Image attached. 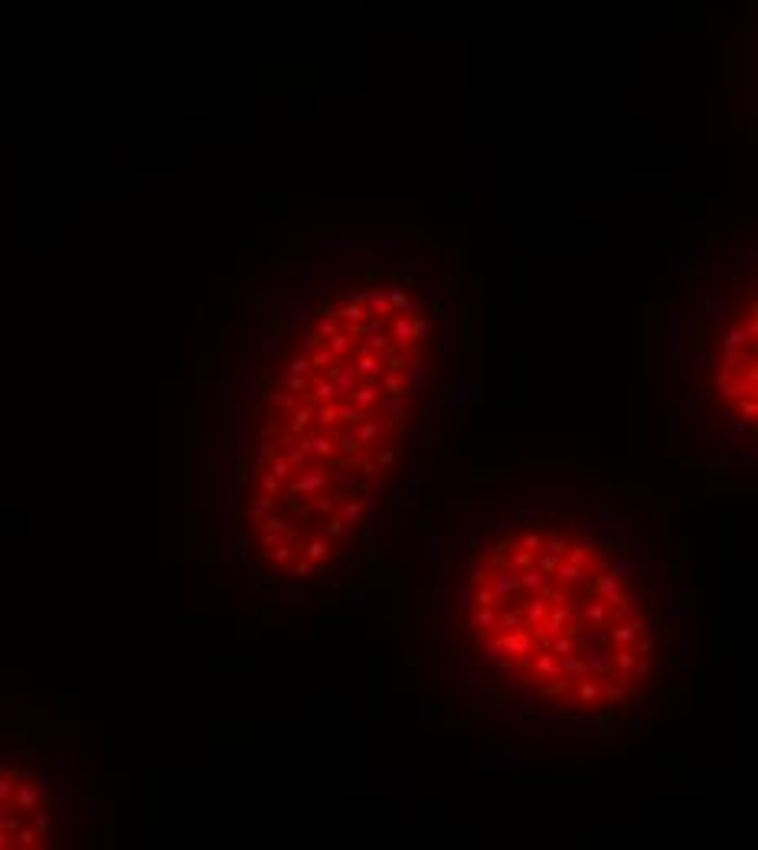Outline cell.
<instances>
[{
	"mask_svg": "<svg viewBox=\"0 0 758 850\" xmlns=\"http://www.w3.org/2000/svg\"><path fill=\"white\" fill-rule=\"evenodd\" d=\"M331 484V474L327 471H321V468H304V471H294L291 474V481L284 484L281 488V494L284 497H301V501H314L317 494L324 491Z\"/></svg>",
	"mask_w": 758,
	"mask_h": 850,
	"instance_id": "6da1fadb",
	"label": "cell"
},
{
	"mask_svg": "<svg viewBox=\"0 0 758 850\" xmlns=\"http://www.w3.org/2000/svg\"><path fill=\"white\" fill-rule=\"evenodd\" d=\"M493 641H497L500 654H510L513 661H526V658L536 651V648H533V638H530V628H526V625L513 628V632H500Z\"/></svg>",
	"mask_w": 758,
	"mask_h": 850,
	"instance_id": "7a4b0ae2",
	"label": "cell"
},
{
	"mask_svg": "<svg viewBox=\"0 0 758 850\" xmlns=\"http://www.w3.org/2000/svg\"><path fill=\"white\" fill-rule=\"evenodd\" d=\"M608 641L615 644V648H631V644L637 641V634L644 632V618L637 615V618H625V622H608Z\"/></svg>",
	"mask_w": 758,
	"mask_h": 850,
	"instance_id": "3957f363",
	"label": "cell"
},
{
	"mask_svg": "<svg viewBox=\"0 0 758 850\" xmlns=\"http://www.w3.org/2000/svg\"><path fill=\"white\" fill-rule=\"evenodd\" d=\"M716 383H719V393L729 403H736L742 396H755V379H749L745 373H726V370H719Z\"/></svg>",
	"mask_w": 758,
	"mask_h": 850,
	"instance_id": "277c9868",
	"label": "cell"
},
{
	"mask_svg": "<svg viewBox=\"0 0 758 850\" xmlns=\"http://www.w3.org/2000/svg\"><path fill=\"white\" fill-rule=\"evenodd\" d=\"M491 589L497 592L500 602H510L513 595H520V573L510 566H500L497 573H491Z\"/></svg>",
	"mask_w": 758,
	"mask_h": 850,
	"instance_id": "5b68a950",
	"label": "cell"
},
{
	"mask_svg": "<svg viewBox=\"0 0 758 850\" xmlns=\"http://www.w3.org/2000/svg\"><path fill=\"white\" fill-rule=\"evenodd\" d=\"M43 804V792L36 782H17L13 785V808L20 814H33Z\"/></svg>",
	"mask_w": 758,
	"mask_h": 850,
	"instance_id": "8992f818",
	"label": "cell"
},
{
	"mask_svg": "<svg viewBox=\"0 0 758 850\" xmlns=\"http://www.w3.org/2000/svg\"><path fill=\"white\" fill-rule=\"evenodd\" d=\"M576 707H585V710H592V707H598L601 703V677H592V674H585V677H578L576 680Z\"/></svg>",
	"mask_w": 758,
	"mask_h": 850,
	"instance_id": "52a82bcc",
	"label": "cell"
},
{
	"mask_svg": "<svg viewBox=\"0 0 758 850\" xmlns=\"http://www.w3.org/2000/svg\"><path fill=\"white\" fill-rule=\"evenodd\" d=\"M585 576H588V563H568V559H559V566H556V573H552V579L566 589L582 586Z\"/></svg>",
	"mask_w": 758,
	"mask_h": 850,
	"instance_id": "ba28073f",
	"label": "cell"
},
{
	"mask_svg": "<svg viewBox=\"0 0 758 850\" xmlns=\"http://www.w3.org/2000/svg\"><path fill=\"white\" fill-rule=\"evenodd\" d=\"M576 618H578V605H572V602L550 605V615H546V622H543V625H546V628L552 632V638H556V634H559L568 622H576Z\"/></svg>",
	"mask_w": 758,
	"mask_h": 850,
	"instance_id": "9c48e42d",
	"label": "cell"
},
{
	"mask_svg": "<svg viewBox=\"0 0 758 850\" xmlns=\"http://www.w3.org/2000/svg\"><path fill=\"white\" fill-rule=\"evenodd\" d=\"M343 399H347V403H353V406H360L363 412H370V409L379 403V386H376V383H363V379H360V383H357L350 393H343Z\"/></svg>",
	"mask_w": 758,
	"mask_h": 850,
	"instance_id": "30bf717a",
	"label": "cell"
},
{
	"mask_svg": "<svg viewBox=\"0 0 758 850\" xmlns=\"http://www.w3.org/2000/svg\"><path fill=\"white\" fill-rule=\"evenodd\" d=\"M350 367L357 370V377L363 383H376L383 363H379V353H363V357H350Z\"/></svg>",
	"mask_w": 758,
	"mask_h": 850,
	"instance_id": "8fae6325",
	"label": "cell"
},
{
	"mask_svg": "<svg viewBox=\"0 0 758 850\" xmlns=\"http://www.w3.org/2000/svg\"><path fill=\"white\" fill-rule=\"evenodd\" d=\"M474 628L477 638L497 632V605H474Z\"/></svg>",
	"mask_w": 758,
	"mask_h": 850,
	"instance_id": "7c38bea8",
	"label": "cell"
},
{
	"mask_svg": "<svg viewBox=\"0 0 758 850\" xmlns=\"http://www.w3.org/2000/svg\"><path fill=\"white\" fill-rule=\"evenodd\" d=\"M311 429H314V409L311 406H294L291 416H288V432L298 438V435L311 432Z\"/></svg>",
	"mask_w": 758,
	"mask_h": 850,
	"instance_id": "4fadbf2b",
	"label": "cell"
},
{
	"mask_svg": "<svg viewBox=\"0 0 758 850\" xmlns=\"http://www.w3.org/2000/svg\"><path fill=\"white\" fill-rule=\"evenodd\" d=\"M389 337H392V344H396V347H412V344H415V334H412V321H408L406 314L392 318V324H389Z\"/></svg>",
	"mask_w": 758,
	"mask_h": 850,
	"instance_id": "5bb4252c",
	"label": "cell"
},
{
	"mask_svg": "<svg viewBox=\"0 0 758 850\" xmlns=\"http://www.w3.org/2000/svg\"><path fill=\"white\" fill-rule=\"evenodd\" d=\"M307 393H311L314 403H337V399H340V389L333 386L327 377H314L311 386H307Z\"/></svg>",
	"mask_w": 758,
	"mask_h": 850,
	"instance_id": "9a60e30c",
	"label": "cell"
},
{
	"mask_svg": "<svg viewBox=\"0 0 758 850\" xmlns=\"http://www.w3.org/2000/svg\"><path fill=\"white\" fill-rule=\"evenodd\" d=\"M582 618H585L588 628H605V625L611 622V608H608L601 599H595V602H588L585 608H582Z\"/></svg>",
	"mask_w": 758,
	"mask_h": 850,
	"instance_id": "2e32d148",
	"label": "cell"
},
{
	"mask_svg": "<svg viewBox=\"0 0 758 850\" xmlns=\"http://www.w3.org/2000/svg\"><path fill=\"white\" fill-rule=\"evenodd\" d=\"M546 615H550L546 595H533L530 602L523 605V625H540V622H546Z\"/></svg>",
	"mask_w": 758,
	"mask_h": 850,
	"instance_id": "e0dca14e",
	"label": "cell"
},
{
	"mask_svg": "<svg viewBox=\"0 0 758 850\" xmlns=\"http://www.w3.org/2000/svg\"><path fill=\"white\" fill-rule=\"evenodd\" d=\"M559 674H562V677H568V680L585 677V674H588V661L578 651H572V654H566V658H559Z\"/></svg>",
	"mask_w": 758,
	"mask_h": 850,
	"instance_id": "ac0fdd59",
	"label": "cell"
},
{
	"mask_svg": "<svg viewBox=\"0 0 758 850\" xmlns=\"http://www.w3.org/2000/svg\"><path fill=\"white\" fill-rule=\"evenodd\" d=\"M588 661V674L592 677H611L615 674V664H611V651H605V648H598L592 658H585Z\"/></svg>",
	"mask_w": 758,
	"mask_h": 850,
	"instance_id": "d6986e66",
	"label": "cell"
},
{
	"mask_svg": "<svg viewBox=\"0 0 758 850\" xmlns=\"http://www.w3.org/2000/svg\"><path fill=\"white\" fill-rule=\"evenodd\" d=\"M625 697H627V690L621 687V680L601 677V703H605V707H621Z\"/></svg>",
	"mask_w": 758,
	"mask_h": 850,
	"instance_id": "ffe728a7",
	"label": "cell"
},
{
	"mask_svg": "<svg viewBox=\"0 0 758 850\" xmlns=\"http://www.w3.org/2000/svg\"><path fill=\"white\" fill-rule=\"evenodd\" d=\"M353 432H357V438L363 442V448H370V445H379V438H383V422L366 416L360 425H357V429H353Z\"/></svg>",
	"mask_w": 758,
	"mask_h": 850,
	"instance_id": "44dd1931",
	"label": "cell"
},
{
	"mask_svg": "<svg viewBox=\"0 0 758 850\" xmlns=\"http://www.w3.org/2000/svg\"><path fill=\"white\" fill-rule=\"evenodd\" d=\"M376 386H379V393H386L389 399H406L408 396V386H406V379H402V373H386Z\"/></svg>",
	"mask_w": 758,
	"mask_h": 850,
	"instance_id": "7402d4cb",
	"label": "cell"
},
{
	"mask_svg": "<svg viewBox=\"0 0 758 850\" xmlns=\"http://www.w3.org/2000/svg\"><path fill=\"white\" fill-rule=\"evenodd\" d=\"M314 425L321 432H333L337 429V403H317L314 406Z\"/></svg>",
	"mask_w": 758,
	"mask_h": 850,
	"instance_id": "603a6c76",
	"label": "cell"
},
{
	"mask_svg": "<svg viewBox=\"0 0 758 850\" xmlns=\"http://www.w3.org/2000/svg\"><path fill=\"white\" fill-rule=\"evenodd\" d=\"M333 442H337V452H340V455H350V458H360V455L366 452L353 429H343L340 435H333Z\"/></svg>",
	"mask_w": 758,
	"mask_h": 850,
	"instance_id": "cb8c5ba5",
	"label": "cell"
},
{
	"mask_svg": "<svg viewBox=\"0 0 758 850\" xmlns=\"http://www.w3.org/2000/svg\"><path fill=\"white\" fill-rule=\"evenodd\" d=\"M311 442H314V458H327L331 462L333 455H337V442H333V432H314L311 429Z\"/></svg>",
	"mask_w": 758,
	"mask_h": 850,
	"instance_id": "d4e9b609",
	"label": "cell"
},
{
	"mask_svg": "<svg viewBox=\"0 0 758 850\" xmlns=\"http://www.w3.org/2000/svg\"><path fill=\"white\" fill-rule=\"evenodd\" d=\"M366 419V412H363L360 406H353V403H337V425H343V429H357V425Z\"/></svg>",
	"mask_w": 758,
	"mask_h": 850,
	"instance_id": "484cf974",
	"label": "cell"
},
{
	"mask_svg": "<svg viewBox=\"0 0 758 850\" xmlns=\"http://www.w3.org/2000/svg\"><path fill=\"white\" fill-rule=\"evenodd\" d=\"M301 553L311 559V563H317V559H327L331 553H337V549L331 547V540H327V537H314V540H304Z\"/></svg>",
	"mask_w": 758,
	"mask_h": 850,
	"instance_id": "4316f807",
	"label": "cell"
},
{
	"mask_svg": "<svg viewBox=\"0 0 758 850\" xmlns=\"http://www.w3.org/2000/svg\"><path fill=\"white\" fill-rule=\"evenodd\" d=\"M337 514H340L347 523H360L363 514H366V504L357 501V497H340V501H337Z\"/></svg>",
	"mask_w": 758,
	"mask_h": 850,
	"instance_id": "83f0119b",
	"label": "cell"
},
{
	"mask_svg": "<svg viewBox=\"0 0 758 850\" xmlns=\"http://www.w3.org/2000/svg\"><path fill=\"white\" fill-rule=\"evenodd\" d=\"M543 586H546V576H543L536 566H530V569H523L520 573V592L523 595H540Z\"/></svg>",
	"mask_w": 758,
	"mask_h": 850,
	"instance_id": "f1b7e54d",
	"label": "cell"
},
{
	"mask_svg": "<svg viewBox=\"0 0 758 850\" xmlns=\"http://www.w3.org/2000/svg\"><path fill=\"white\" fill-rule=\"evenodd\" d=\"M520 625H523V608H510V605L497 608V632H513Z\"/></svg>",
	"mask_w": 758,
	"mask_h": 850,
	"instance_id": "f546056e",
	"label": "cell"
},
{
	"mask_svg": "<svg viewBox=\"0 0 758 850\" xmlns=\"http://www.w3.org/2000/svg\"><path fill=\"white\" fill-rule=\"evenodd\" d=\"M294 556H298V553H294V547L288 543V540H278L275 549L268 553V559H272V563H275L278 569H288V566H291V559H294Z\"/></svg>",
	"mask_w": 758,
	"mask_h": 850,
	"instance_id": "4dcf8cb0",
	"label": "cell"
},
{
	"mask_svg": "<svg viewBox=\"0 0 758 850\" xmlns=\"http://www.w3.org/2000/svg\"><path fill=\"white\" fill-rule=\"evenodd\" d=\"M350 523L340 517V514H333V517H327V523H324V533H327V540H347L350 537Z\"/></svg>",
	"mask_w": 758,
	"mask_h": 850,
	"instance_id": "1f68e13d",
	"label": "cell"
},
{
	"mask_svg": "<svg viewBox=\"0 0 758 850\" xmlns=\"http://www.w3.org/2000/svg\"><path fill=\"white\" fill-rule=\"evenodd\" d=\"M268 474H275V478H278L281 484H288V481H291V474H294V471H291V464L284 462V455L275 452L272 458H268Z\"/></svg>",
	"mask_w": 758,
	"mask_h": 850,
	"instance_id": "d6a6232c",
	"label": "cell"
},
{
	"mask_svg": "<svg viewBox=\"0 0 758 850\" xmlns=\"http://www.w3.org/2000/svg\"><path fill=\"white\" fill-rule=\"evenodd\" d=\"M637 615H641V605H637V599L625 595V602L618 605V608H611V622H625V618H637Z\"/></svg>",
	"mask_w": 758,
	"mask_h": 850,
	"instance_id": "836d02e7",
	"label": "cell"
},
{
	"mask_svg": "<svg viewBox=\"0 0 758 850\" xmlns=\"http://www.w3.org/2000/svg\"><path fill=\"white\" fill-rule=\"evenodd\" d=\"M566 549H568V540L562 537V533H546L543 537V553H552V556H566Z\"/></svg>",
	"mask_w": 758,
	"mask_h": 850,
	"instance_id": "e575fe53",
	"label": "cell"
},
{
	"mask_svg": "<svg viewBox=\"0 0 758 850\" xmlns=\"http://www.w3.org/2000/svg\"><path fill=\"white\" fill-rule=\"evenodd\" d=\"M396 458H399V448L376 445V462H373V468H376V471H389V468L396 464Z\"/></svg>",
	"mask_w": 758,
	"mask_h": 850,
	"instance_id": "d590c367",
	"label": "cell"
},
{
	"mask_svg": "<svg viewBox=\"0 0 758 850\" xmlns=\"http://www.w3.org/2000/svg\"><path fill=\"white\" fill-rule=\"evenodd\" d=\"M530 628V638H533V648L536 651H550V641H552V632L546 628V625H526Z\"/></svg>",
	"mask_w": 758,
	"mask_h": 850,
	"instance_id": "8d00e7d4",
	"label": "cell"
},
{
	"mask_svg": "<svg viewBox=\"0 0 758 850\" xmlns=\"http://www.w3.org/2000/svg\"><path fill=\"white\" fill-rule=\"evenodd\" d=\"M337 501H340V494L331 491V488H324V491L314 497V510H317V514H331V510L337 507Z\"/></svg>",
	"mask_w": 758,
	"mask_h": 850,
	"instance_id": "74e56055",
	"label": "cell"
},
{
	"mask_svg": "<svg viewBox=\"0 0 758 850\" xmlns=\"http://www.w3.org/2000/svg\"><path fill=\"white\" fill-rule=\"evenodd\" d=\"M275 501H278V497H268V494L255 497V501H252V520H265L268 514L275 510Z\"/></svg>",
	"mask_w": 758,
	"mask_h": 850,
	"instance_id": "f35d334b",
	"label": "cell"
},
{
	"mask_svg": "<svg viewBox=\"0 0 758 850\" xmlns=\"http://www.w3.org/2000/svg\"><path fill=\"white\" fill-rule=\"evenodd\" d=\"M736 409H739V416L745 419V422H755V419H758V399L755 396L736 399Z\"/></svg>",
	"mask_w": 758,
	"mask_h": 850,
	"instance_id": "ab89813d",
	"label": "cell"
},
{
	"mask_svg": "<svg viewBox=\"0 0 758 850\" xmlns=\"http://www.w3.org/2000/svg\"><path fill=\"white\" fill-rule=\"evenodd\" d=\"M281 455H284V462L291 464V471H304V468L311 464V458H307V455H301L298 448H294V445H288V448H284Z\"/></svg>",
	"mask_w": 758,
	"mask_h": 850,
	"instance_id": "60d3db41",
	"label": "cell"
},
{
	"mask_svg": "<svg viewBox=\"0 0 758 850\" xmlns=\"http://www.w3.org/2000/svg\"><path fill=\"white\" fill-rule=\"evenodd\" d=\"M556 566H559V556H552V553H536V569H540L546 579H552Z\"/></svg>",
	"mask_w": 758,
	"mask_h": 850,
	"instance_id": "b9f144b4",
	"label": "cell"
},
{
	"mask_svg": "<svg viewBox=\"0 0 758 850\" xmlns=\"http://www.w3.org/2000/svg\"><path fill=\"white\" fill-rule=\"evenodd\" d=\"M550 651L556 654V658H566V654L576 651V644H572V638H568V634H556V638L550 641Z\"/></svg>",
	"mask_w": 758,
	"mask_h": 850,
	"instance_id": "7bdbcfd3",
	"label": "cell"
},
{
	"mask_svg": "<svg viewBox=\"0 0 758 850\" xmlns=\"http://www.w3.org/2000/svg\"><path fill=\"white\" fill-rule=\"evenodd\" d=\"M562 559H568V563H588L592 559V547H585V543H568V549H566V556Z\"/></svg>",
	"mask_w": 758,
	"mask_h": 850,
	"instance_id": "ee69618b",
	"label": "cell"
},
{
	"mask_svg": "<svg viewBox=\"0 0 758 850\" xmlns=\"http://www.w3.org/2000/svg\"><path fill=\"white\" fill-rule=\"evenodd\" d=\"M474 605H500V599L491 589V582L487 586H474Z\"/></svg>",
	"mask_w": 758,
	"mask_h": 850,
	"instance_id": "f6af8a7d",
	"label": "cell"
},
{
	"mask_svg": "<svg viewBox=\"0 0 758 850\" xmlns=\"http://www.w3.org/2000/svg\"><path fill=\"white\" fill-rule=\"evenodd\" d=\"M10 844H13V847H36V831H33V828H17Z\"/></svg>",
	"mask_w": 758,
	"mask_h": 850,
	"instance_id": "bcb514c9",
	"label": "cell"
},
{
	"mask_svg": "<svg viewBox=\"0 0 758 850\" xmlns=\"http://www.w3.org/2000/svg\"><path fill=\"white\" fill-rule=\"evenodd\" d=\"M258 523L265 527V533H275V537H281V533H284V527H288V520H284V517H278L275 510H272V514H268L265 520H258Z\"/></svg>",
	"mask_w": 758,
	"mask_h": 850,
	"instance_id": "7dc6e473",
	"label": "cell"
},
{
	"mask_svg": "<svg viewBox=\"0 0 758 850\" xmlns=\"http://www.w3.org/2000/svg\"><path fill=\"white\" fill-rule=\"evenodd\" d=\"M258 484H262V494H268V497H281V488H284V484L278 481L275 474H268V471H265Z\"/></svg>",
	"mask_w": 758,
	"mask_h": 850,
	"instance_id": "c3c4849f",
	"label": "cell"
},
{
	"mask_svg": "<svg viewBox=\"0 0 758 850\" xmlns=\"http://www.w3.org/2000/svg\"><path fill=\"white\" fill-rule=\"evenodd\" d=\"M284 370H288L291 377H307V373H311L314 367H311V357H294V360H291V363H288V367H284Z\"/></svg>",
	"mask_w": 758,
	"mask_h": 850,
	"instance_id": "681fc988",
	"label": "cell"
},
{
	"mask_svg": "<svg viewBox=\"0 0 758 850\" xmlns=\"http://www.w3.org/2000/svg\"><path fill=\"white\" fill-rule=\"evenodd\" d=\"M517 547L530 549V553H543V537H540V533H523V537L517 540Z\"/></svg>",
	"mask_w": 758,
	"mask_h": 850,
	"instance_id": "f907efd6",
	"label": "cell"
},
{
	"mask_svg": "<svg viewBox=\"0 0 758 850\" xmlns=\"http://www.w3.org/2000/svg\"><path fill=\"white\" fill-rule=\"evenodd\" d=\"M386 298H389V304H392L396 311H406V308H408V311H415V308H412V301H408V294H406V292H399V288H392V292H389Z\"/></svg>",
	"mask_w": 758,
	"mask_h": 850,
	"instance_id": "816d5d0a",
	"label": "cell"
},
{
	"mask_svg": "<svg viewBox=\"0 0 758 850\" xmlns=\"http://www.w3.org/2000/svg\"><path fill=\"white\" fill-rule=\"evenodd\" d=\"M307 386H311V379L307 377H288V393H294V396H304Z\"/></svg>",
	"mask_w": 758,
	"mask_h": 850,
	"instance_id": "f5cc1de1",
	"label": "cell"
},
{
	"mask_svg": "<svg viewBox=\"0 0 758 850\" xmlns=\"http://www.w3.org/2000/svg\"><path fill=\"white\" fill-rule=\"evenodd\" d=\"M294 448H298V452H301V455H307V458H311V462H314V442H311V432L298 435V438H294Z\"/></svg>",
	"mask_w": 758,
	"mask_h": 850,
	"instance_id": "db71d44e",
	"label": "cell"
},
{
	"mask_svg": "<svg viewBox=\"0 0 758 850\" xmlns=\"http://www.w3.org/2000/svg\"><path fill=\"white\" fill-rule=\"evenodd\" d=\"M33 824H36V831H43V837H53V824H49L46 811H33Z\"/></svg>",
	"mask_w": 758,
	"mask_h": 850,
	"instance_id": "11a10c76",
	"label": "cell"
},
{
	"mask_svg": "<svg viewBox=\"0 0 758 850\" xmlns=\"http://www.w3.org/2000/svg\"><path fill=\"white\" fill-rule=\"evenodd\" d=\"M631 648H634L637 658H651V654H654V641H651V638H641V634H637V641L631 644Z\"/></svg>",
	"mask_w": 758,
	"mask_h": 850,
	"instance_id": "9f6ffc18",
	"label": "cell"
},
{
	"mask_svg": "<svg viewBox=\"0 0 758 850\" xmlns=\"http://www.w3.org/2000/svg\"><path fill=\"white\" fill-rule=\"evenodd\" d=\"M651 671H654L651 658H637V661H634V671H631V677H651Z\"/></svg>",
	"mask_w": 758,
	"mask_h": 850,
	"instance_id": "6f0895ef",
	"label": "cell"
},
{
	"mask_svg": "<svg viewBox=\"0 0 758 850\" xmlns=\"http://www.w3.org/2000/svg\"><path fill=\"white\" fill-rule=\"evenodd\" d=\"M13 775H0V802H10L13 798Z\"/></svg>",
	"mask_w": 758,
	"mask_h": 850,
	"instance_id": "680465c9",
	"label": "cell"
},
{
	"mask_svg": "<svg viewBox=\"0 0 758 850\" xmlns=\"http://www.w3.org/2000/svg\"><path fill=\"white\" fill-rule=\"evenodd\" d=\"M491 573L493 569H474L471 576H467V582H471V586H487V582H491Z\"/></svg>",
	"mask_w": 758,
	"mask_h": 850,
	"instance_id": "91938a15",
	"label": "cell"
},
{
	"mask_svg": "<svg viewBox=\"0 0 758 850\" xmlns=\"http://www.w3.org/2000/svg\"><path fill=\"white\" fill-rule=\"evenodd\" d=\"M291 569V576H298V579H304V576H311V559L304 556V559H298L294 566H288Z\"/></svg>",
	"mask_w": 758,
	"mask_h": 850,
	"instance_id": "94428289",
	"label": "cell"
},
{
	"mask_svg": "<svg viewBox=\"0 0 758 850\" xmlns=\"http://www.w3.org/2000/svg\"><path fill=\"white\" fill-rule=\"evenodd\" d=\"M278 540H281V537H275V533H265V537H262V543H258V547H262V553H265V556L272 553V549H275Z\"/></svg>",
	"mask_w": 758,
	"mask_h": 850,
	"instance_id": "6125c7cd",
	"label": "cell"
},
{
	"mask_svg": "<svg viewBox=\"0 0 758 850\" xmlns=\"http://www.w3.org/2000/svg\"><path fill=\"white\" fill-rule=\"evenodd\" d=\"M510 549H513V540H510V537H503L500 543H497V549H493V556H507Z\"/></svg>",
	"mask_w": 758,
	"mask_h": 850,
	"instance_id": "be15d7a7",
	"label": "cell"
}]
</instances>
